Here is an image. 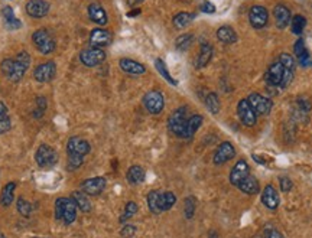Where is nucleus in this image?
Segmentation results:
<instances>
[{
  "mask_svg": "<svg viewBox=\"0 0 312 238\" xmlns=\"http://www.w3.org/2000/svg\"><path fill=\"white\" fill-rule=\"evenodd\" d=\"M31 65V55L26 51H21L15 58H6L2 61L0 70L6 78H9L12 83H19L25 77V72L28 71Z\"/></svg>",
  "mask_w": 312,
  "mask_h": 238,
  "instance_id": "nucleus-1",
  "label": "nucleus"
},
{
  "mask_svg": "<svg viewBox=\"0 0 312 238\" xmlns=\"http://www.w3.org/2000/svg\"><path fill=\"white\" fill-rule=\"evenodd\" d=\"M78 208L71 196H61L54 203V216L64 225H71L77 219Z\"/></svg>",
  "mask_w": 312,
  "mask_h": 238,
  "instance_id": "nucleus-2",
  "label": "nucleus"
},
{
  "mask_svg": "<svg viewBox=\"0 0 312 238\" xmlns=\"http://www.w3.org/2000/svg\"><path fill=\"white\" fill-rule=\"evenodd\" d=\"M264 78H266V83L269 84L270 87L285 88V87H288L292 81V78H293V70L283 67L279 61H276L269 67Z\"/></svg>",
  "mask_w": 312,
  "mask_h": 238,
  "instance_id": "nucleus-3",
  "label": "nucleus"
},
{
  "mask_svg": "<svg viewBox=\"0 0 312 238\" xmlns=\"http://www.w3.org/2000/svg\"><path fill=\"white\" fill-rule=\"evenodd\" d=\"M188 107L184 106V107L177 108L168 119V129L169 131L180 137V139H184L185 136V129H187V123H188Z\"/></svg>",
  "mask_w": 312,
  "mask_h": 238,
  "instance_id": "nucleus-4",
  "label": "nucleus"
},
{
  "mask_svg": "<svg viewBox=\"0 0 312 238\" xmlns=\"http://www.w3.org/2000/svg\"><path fill=\"white\" fill-rule=\"evenodd\" d=\"M32 42H34L36 49L41 54H44V55L52 54L55 51V48H57V42H55L54 36L51 35V32H49L48 29H44V28L42 29H38V31L34 32Z\"/></svg>",
  "mask_w": 312,
  "mask_h": 238,
  "instance_id": "nucleus-5",
  "label": "nucleus"
},
{
  "mask_svg": "<svg viewBox=\"0 0 312 238\" xmlns=\"http://www.w3.org/2000/svg\"><path fill=\"white\" fill-rule=\"evenodd\" d=\"M35 162L39 167H52L58 163V152L47 143L38 146L35 152Z\"/></svg>",
  "mask_w": 312,
  "mask_h": 238,
  "instance_id": "nucleus-6",
  "label": "nucleus"
},
{
  "mask_svg": "<svg viewBox=\"0 0 312 238\" xmlns=\"http://www.w3.org/2000/svg\"><path fill=\"white\" fill-rule=\"evenodd\" d=\"M106 60V52L101 48H87L80 52V61L84 67L94 68L97 65L103 64Z\"/></svg>",
  "mask_w": 312,
  "mask_h": 238,
  "instance_id": "nucleus-7",
  "label": "nucleus"
},
{
  "mask_svg": "<svg viewBox=\"0 0 312 238\" xmlns=\"http://www.w3.org/2000/svg\"><path fill=\"white\" fill-rule=\"evenodd\" d=\"M143 106L150 114H161L165 107V98L164 94L158 90H152L143 95Z\"/></svg>",
  "mask_w": 312,
  "mask_h": 238,
  "instance_id": "nucleus-8",
  "label": "nucleus"
},
{
  "mask_svg": "<svg viewBox=\"0 0 312 238\" xmlns=\"http://www.w3.org/2000/svg\"><path fill=\"white\" fill-rule=\"evenodd\" d=\"M55 75H57V64H55V61L42 62L34 70V78L41 84L51 83L55 78Z\"/></svg>",
  "mask_w": 312,
  "mask_h": 238,
  "instance_id": "nucleus-9",
  "label": "nucleus"
},
{
  "mask_svg": "<svg viewBox=\"0 0 312 238\" xmlns=\"http://www.w3.org/2000/svg\"><path fill=\"white\" fill-rule=\"evenodd\" d=\"M107 186V180L103 176H94V178L85 179L84 182H81L80 190H83L85 195L88 196H97L100 195Z\"/></svg>",
  "mask_w": 312,
  "mask_h": 238,
  "instance_id": "nucleus-10",
  "label": "nucleus"
},
{
  "mask_svg": "<svg viewBox=\"0 0 312 238\" xmlns=\"http://www.w3.org/2000/svg\"><path fill=\"white\" fill-rule=\"evenodd\" d=\"M250 106L253 107V110L256 111V114H262V116H266L272 111V107H273V103L269 97H264L262 94H253L249 95V100Z\"/></svg>",
  "mask_w": 312,
  "mask_h": 238,
  "instance_id": "nucleus-11",
  "label": "nucleus"
},
{
  "mask_svg": "<svg viewBox=\"0 0 312 238\" xmlns=\"http://www.w3.org/2000/svg\"><path fill=\"white\" fill-rule=\"evenodd\" d=\"M249 21L254 29H263L264 26L269 22V13L267 9L260 6V5H254L249 11Z\"/></svg>",
  "mask_w": 312,
  "mask_h": 238,
  "instance_id": "nucleus-12",
  "label": "nucleus"
},
{
  "mask_svg": "<svg viewBox=\"0 0 312 238\" xmlns=\"http://www.w3.org/2000/svg\"><path fill=\"white\" fill-rule=\"evenodd\" d=\"M49 3L47 0H28L25 11L34 19H42L49 13Z\"/></svg>",
  "mask_w": 312,
  "mask_h": 238,
  "instance_id": "nucleus-13",
  "label": "nucleus"
},
{
  "mask_svg": "<svg viewBox=\"0 0 312 238\" xmlns=\"http://www.w3.org/2000/svg\"><path fill=\"white\" fill-rule=\"evenodd\" d=\"M237 114L240 117L241 123L247 127H252L257 121V114L250 106V103L247 100H240L237 104Z\"/></svg>",
  "mask_w": 312,
  "mask_h": 238,
  "instance_id": "nucleus-14",
  "label": "nucleus"
},
{
  "mask_svg": "<svg viewBox=\"0 0 312 238\" xmlns=\"http://www.w3.org/2000/svg\"><path fill=\"white\" fill-rule=\"evenodd\" d=\"M91 152V146L85 139L80 137V136H72L67 142V155L68 153H74V155L87 156Z\"/></svg>",
  "mask_w": 312,
  "mask_h": 238,
  "instance_id": "nucleus-15",
  "label": "nucleus"
},
{
  "mask_svg": "<svg viewBox=\"0 0 312 238\" xmlns=\"http://www.w3.org/2000/svg\"><path fill=\"white\" fill-rule=\"evenodd\" d=\"M236 155V149L230 142H223L217 147L214 157H213V163L216 166H221L224 163H227L228 160H231Z\"/></svg>",
  "mask_w": 312,
  "mask_h": 238,
  "instance_id": "nucleus-16",
  "label": "nucleus"
},
{
  "mask_svg": "<svg viewBox=\"0 0 312 238\" xmlns=\"http://www.w3.org/2000/svg\"><path fill=\"white\" fill-rule=\"evenodd\" d=\"M88 42H90V47L101 48L103 49V48L108 47L113 42V35L108 31H106V29L97 28L94 31H91Z\"/></svg>",
  "mask_w": 312,
  "mask_h": 238,
  "instance_id": "nucleus-17",
  "label": "nucleus"
},
{
  "mask_svg": "<svg viewBox=\"0 0 312 238\" xmlns=\"http://www.w3.org/2000/svg\"><path fill=\"white\" fill-rule=\"evenodd\" d=\"M249 175H250V167H249L247 162L244 159H241L234 165V167L230 172V183L234 185V186H239L241 180H244Z\"/></svg>",
  "mask_w": 312,
  "mask_h": 238,
  "instance_id": "nucleus-18",
  "label": "nucleus"
},
{
  "mask_svg": "<svg viewBox=\"0 0 312 238\" xmlns=\"http://www.w3.org/2000/svg\"><path fill=\"white\" fill-rule=\"evenodd\" d=\"M87 12H88V18L90 21H93L96 25H100V26H104V25L108 22L107 12L104 11V8L97 3V2H93L88 5L87 8Z\"/></svg>",
  "mask_w": 312,
  "mask_h": 238,
  "instance_id": "nucleus-19",
  "label": "nucleus"
},
{
  "mask_svg": "<svg viewBox=\"0 0 312 238\" xmlns=\"http://www.w3.org/2000/svg\"><path fill=\"white\" fill-rule=\"evenodd\" d=\"M119 67L124 74L127 75H133V77H139V75H143L146 72V67L143 64L137 62V61L130 60V58H121L119 61Z\"/></svg>",
  "mask_w": 312,
  "mask_h": 238,
  "instance_id": "nucleus-20",
  "label": "nucleus"
},
{
  "mask_svg": "<svg viewBox=\"0 0 312 238\" xmlns=\"http://www.w3.org/2000/svg\"><path fill=\"white\" fill-rule=\"evenodd\" d=\"M262 202H263L266 208H269L272 211H275L279 206V202H280L279 193H277V190L272 185H267L263 189V192H262Z\"/></svg>",
  "mask_w": 312,
  "mask_h": 238,
  "instance_id": "nucleus-21",
  "label": "nucleus"
},
{
  "mask_svg": "<svg viewBox=\"0 0 312 238\" xmlns=\"http://www.w3.org/2000/svg\"><path fill=\"white\" fill-rule=\"evenodd\" d=\"M211 58H213V47L208 42H203L201 48H200V54H198V57L195 60V64H194L195 68L201 70V68L207 67L210 64Z\"/></svg>",
  "mask_w": 312,
  "mask_h": 238,
  "instance_id": "nucleus-22",
  "label": "nucleus"
},
{
  "mask_svg": "<svg viewBox=\"0 0 312 238\" xmlns=\"http://www.w3.org/2000/svg\"><path fill=\"white\" fill-rule=\"evenodd\" d=\"M273 16H275V21H276L277 29H285L290 22V11L285 5H276L275 9H273Z\"/></svg>",
  "mask_w": 312,
  "mask_h": 238,
  "instance_id": "nucleus-23",
  "label": "nucleus"
},
{
  "mask_svg": "<svg viewBox=\"0 0 312 238\" xmlns=\"http://www.w3.org/2000/svg\"><path fill=\"white\" fill-rule=\"evenodd\" d=\"M177 203V196L174 192H161L159 193V198H158V208H159V212H167L169 211L174 205Z\"/></svg>",
  "mask_w": 312,
  "mask_h": 238,
  "instance_id": "nucleus-24",
  "label": "nucleus"
},
{
  "mask_svg": "<svg viewBox=\"0 0 312 238\" xmlns=\"http://www.w3.org/2000/svg\"><path fill=\"white\" fill-rule=\"evenodd\" d=\"M15 189H16V182H8L3 186L0 192V205L3 208H9L15 201Z\"/></svg>",
  "mask_w": 312,
  "mask_h": 238,
  "instance_id": "nucleus-25",
  "label": "nucleus"
},
{
  "mask_svg": "<svg viewBox=\"0 0 312 238\" xmlns=\"http://www.w3.org/2000/svg\"><path fill=\"white\" fill-rule=\"evenodd\" d=\"M2 16H3V21H5V26L11 31H16L22 26V22L15 16V12L11 6H5L2 9Z\"/></svg>",
  "mask_w": 312,
  "mask_h": 238,
  "instance_id": "nucleus-26",
  "label": "nucleus"
},
{
  "mask_svg": "<svg viewBox=\"0 0 312 238\" xmlns=\"http://www.w3.org/2000/svg\"><path fill=\"white\" fill-rule=\"evenodd\" d=\"M71 198L74 199V202L77 205V208L84 212V214H88L91 211V202L88 199V195H85L83 190H75L71 193Z\"/></svg>",
  "mask_w": 312,
  "mask_h": 238,
  "instance_id": "nucleus-27",
  "label": "nucleus"
},
{
  "mask_svg": "<svg viewBox=\"0 0 312 238\" xmlns=\"http://www.w3.org/2000/svg\"><path fill=\"white\" fill-rule=\"evenodd\" d=\"M293 51H295V55L298 57V61L302 67H306V65H311V57H309V52L305 47V42L303 39H298L293 45Z\"/></svg>",
  "mask_w": 312,
  "mask_h": 238,
  "instance_id": "nucleus-28",
  "label": "nucleus"
},
{
  "mask_svg": "<svg viewBox=\"0 0 312 238\" xmlns=\"http://www.w3.org/2000/svg\"><path fill=\"white\" fill-rule=\"evenodd\" d=\"M146 178V172L142 166L139 165H133L129 167L127 173H126V179L130 185H140Z\"/></svg>",
  "mask_w": 312,
  "mask_h": 238,
  "instance_id": "nucleus-29",
  "label": "nucleus"
},
{
  "mask_svg": "<svg viewBox=\"0 0 312 238\" xmlns=\"http://www.w3.org/2000/svg\"><path fill=\"white\" fill-rule=\"evenodd\" d=\"M237 188H239L243 193H246V195H256V193H259V190H260V185H259V180H257V179L254 178V176H252V175H249L244 180H241L240 185H239Z\"/></svg>",
  "mask_w": 312,
  "mask_h": 238,
  "instance_id": "nucleus-30",
  "label": "nucleus"
},
{
  "mask_svg": "<svg viewBox=\"0 0 312 238\" xmlns=\"http://www.w3.org/2000/svg\"><path fill=\"white\" fill-rule=\"evenodd\" d=\"M217 39L226 45H230V44H234L237 41V34L233 28L230 26H221L217 29Z\"/></svg>",
  "mask_w": 312,
  "mask_h": 238,
  "instance_id": "nucleus-31",
  "label": "nucleus"
},
{
  "mask_svg": "<svg viewBox=\"0 0 312 238\" xmlns=\"http://www.w3.org/2000/svg\"><path fill=\"white\" fill-rule=\"evenodd\" d=\"M203 120H204V117L201 114H194V116H191L188 119V123H187V129H185L184 139H192L194 134L203 126Z\"/></svg>",
  "mask_w": 312,
  "mask_h": 238,
  "instance_id": "nucleus-32",
  "label": "nucleus"
},
{
  "mask_svg": "<svg viewBox=\"0 0 312 238\" xmlns=\"http://www.w3.org/2000/svg\"><path fill=\"white\" fill-rule=\"evenodd\" d=\"M195 19V13L191 12H180L177 13L172 19V24L175 26V29H184L188 25H191Z\"/></svg>",
  "mask_w": 312,
  "mask_h": 238,
  "instance_id": "nucleus-33",
  "label": "nucleus"
},
{
  "mask_svg": "<svg viewBox=\"0 0 312 238\" xmlns=\"http://www.w3.org/2000/svg\"><path fill=\"white\" fill-rule=\"evenodd\" d=\"M155 68L158 70V72L161 74V77H164V78H165V80H167L171 85H174V87H177V85H178V81H177V80L171 75V72L168 71L167 64L161 60V58H156L155 60Z\"/></svg>",
  "mask_w": 312,
  "mask_h": 238,
  "instance_id": "nucleus-34",
  "label": "nucleus"
},
{
  "mask_svg": "<svg viewBox=\"0 0 312 238\" xmlns=\"http://www.w3.org/2000/svg\"><path fill=\"white\" fill-rule=\"evenodd\" d=\"M35 104L36 108L34 110L32 116H34V119L36 120L42 119L44 114H45V111H47V107H48V101H47L45 95H38L35 100Z\"/></svg>",
  "mask_w": 312,
  "mask_h": 238,
  "instance_id": "nucleus-35",
  "label": "nucleus"
},
{
  "mask_svg": "<svg viewBox=\"0 0 312 238\" xmlns=\"http://www.w3.org/2000/svg\"><path fill=\"white\" fill-rule=\"evenodd\" d=\"M205 106H207L208 111H210L211 114H218L220 107H221L218 95H217L216 93H208L207 97H205Z\"/></svg>",
  "mask_w": 312,
  "mask_h": 238,
  "instance_id": "nucleus-36",
  "label": "nucleus"
},
{
  "mask_svg": "<svg viewBox=\"0 0 312 238\" xmlns=\"http://www.w3.org/2000/svg\"><path fill=\"white\" fill-rule=\"evenodd\" d=\"M306 26V19L305 16L302 15H295L292 19H290V29L295 35H302L303 29Z\"/></svg>",
  "mask_w": 312,
  "mask_h": 238,
  "instance_id": "nucleus-37",
  "label": "nucleus"
},
{
  "mask_svg": "<svg viewBox=\"0 0 312 238\" xmlns=\"http://www.w3.org/2000/svg\"><path fill=\"white\" fill-rule=\"evenodd\" d=\"M137 212V203L133 202V201H129V202L126 203V206H124V211H123V214L120 215V218H119V221H120V224H126L130 218H133L134 215Z\"/></svg>",
  "mask_w": 312,
  "mask_h": 238,
  "instance_id": "nucleus-38",
  "label": "nucleus"
},
{
  "mask_svg": "<svg viewBox=\"0 0 312 238\" xmlns=\"http://www.w3.org/2000/svg\"><path fill=\"white\" fill-rule=\"evenodd\" d=\"M16 209H18V212L22 215L24 218H29V216L32 215V211H34V208H32L31 202L26 201V199L22 198V196H19L18 201H16Z\"/></svg>",
  "mask_w": 312,
  "mask_h": 238,
  "instance_id": "nucleus-39",
  "label": "nucleus"
},
{
  "mask_svg": "<svg viewBox=\"0 0 312 238\" xmlns=\"http://www.w3.org/2000/svg\"><path fill=\"white\" fill-rule=\"evenodd\" d=\"M159 190H150L146 196V203H147V208L152 214H161L159 212V208H158V198H159Z\"/></svg>",
  "mask_w": 312,
  "mask_h": 238,
  "instance_id": "nucleus-40",
  "label": "nucleus"
},
{
  "mask_svg": "<svg viewBox=\"0 0 312 238\" xmlns=\"http://www.w3.org/2000/svg\"><path fill=\"white\" fill-rule=\"evenodd\" d=\"M192 42H194V35L192 34H184V35L178 36V39L175 41V47L178 51L184 52V51L191 48Z\"/></svg>",
  "mask_w": 312,
  "mask_h": 238,
  "instance_id": "nucleus-41",
  "label": "nucleus"
},
{
  "mask_svg": "<svg viewBox=\"0 0 312 238\" xmlns=\"http://www.w3.org/2000/svg\"><path fill=\"white\" fill-rule=\"evenodd\" d=\"M195 209H197V201L194 196H187L184 201V215L187 219H191L195 215Z\"/></svg>",
  "mask_w": 312,
  "mask_h": 238,
  "instance_id": "nucleus-42",
  "label": "nucleus"
},
{
  "mask_svg": "<svg viewBox=\"0 0 312 238\" xmlns=\"http://www.w3.org/2000/svg\"><path fill=\"white\" fill-rule=\"evenodd\" d=\"M84 163V156L74 155V153H68V165H67V170L68 172H74L78 170Z\"/></svg>",
  "mask_w": 312,
  "mask_h": 238,
  "instance_id": "nucleus-43",
  "label": "nucleus"
},
{
  "mask_svg": "<svg viewBox=\"0 0 312 238\" xmlns=\"http://www.w3.org/2000/svg\"><path fill=\"white\" fill-rule=\"evenodd\" d=\"M12 127V121H11V116L8 113H3L0 116V134H5L6 131L11 130Z\"/></svg>",
  "mask_w": 312,
  "mask_h": 238,
  "instance_id": "nucleus-44",
  "label": "nucleus"
},
{
  "mask_svg": "<svg viewBox=\"0 0 312 238\" xmlns=\"http://www.w3.org/2000/svg\"><path fill=\"white\" fill-rule=\"evenodd\" d=\"M263 237L264 238H285L283 237V234H282L279 229H276L275 226H272V225H269L264 228Z\"/></svg>",
  "mask_w": 312,
  "mask_h": 238,
  "instance_id": "nucleus-45",
  "label": "nucleus"
},
{
  "mask_svg": "<svg viewBox=\"0 0 312 238\" xmlns=\"http://www.w3.org/2000/svg\"><path fill=\"white\" fill-rule=\"evenodd\" d=\"M136 234V226L132 224H124V226L121 228L120 237L121 238H133Z\"/></svg>",
  "mask_w": 312,
  "mask_h": 238,
  "instance_id": "nucleus-46",
  "label": "nucleus"
},
{
  "mask_svg": "<svg viewBox=\"0 0 312 238\" xmlns=\"http://www.w3.org/2000/svg\"><path fill=\"white\" fill-rule=\"evenodd\" d=\"M279 62H280L283 67H286V68H290V70L295 68V61H293V58H292L289 54H282V55L279 57Z\"/></svg>",
  "mask_w": 312,
  "mask_h": 238,
  "instance_id": "nucleus-47",
  "label": "nucleus"
},
{
  "mask_svg": "<svg viewBox=\"0 0 312 238\" xmlns=\"http://www.w3.org/2000/svg\"><path fill=\"white\" fill-rule=\"evenodd\" d=\"M296 103H298V107H299L302 111H305V113H308V111L311 110V101H309L306 97H299Z\"/></svg>",
  "mask_w": 312,
  "mask_h": 238,
  "instance_id": "nucleus-48",
  "label": "nucleus"
},
{
  "mask_svg": "<svg viewBox=\"0 0 312 238\" xmlns=\"http://www.w3.org/2000/svg\"><path fill=\"white\" fill-rule=\"evenodd\" d=\"M279 183H280V189L283 190V192H289V190L293 188V183H292V180L286 176H282V178L279 179Z\"/></svg>",
  "mask_w": 312,
  "mask_h": 238,
  "instance_id": "nucleus-49",
  "label": "nucleus"
},
{
  "mask_svg": "<svg viewBox=\"0 0 312 238\" xmlns=\"http://www.w3.org/2000/svg\"><path fill=\"white\" fill-rule=\"evenodd\" d=\"M201 12L207 13V15H213V13H216V6L211 2H204L201 5Z\"/></svg>",
  "mask_w": 312,
  "mask_h": 238,
  "instance_id": "nucleus-50",
  "label": "nucleus"
},
{
  "mask_svg": "<svg viewBox=\"0 0 312 238\" xmlns=\"http://www.w3.org/2000/svg\"><path fill=\"white\" fill-rule=\"evenodd\" d=\"M142 2H144V0H127V5H129L130 8H136V6L140 5Z\"/></svg>",
  "mask_w": 312,
  "mask_h": 238,
  "instance_id": "nucleus-51",
  "label": "nucleus"
},
{
  "mask_svg": "<svg viewBox=\"0 0 312 238\" xmlns=\"http://www.w3.org/2000/svg\"><path fill=\"white\" fill-rule=\"evenodd\" d=\"M140 13H142L140 9H133V11H130V12L127 13V16H129V18H136V16L140 15Z\"/></svg>",
  "mask_w": 312,
  "mask_h": 238,
  "instance_id": "nucleus-52",
  "label": "nucleus"
},
{
  "mask_svg": "<svg viewBox=\"0 0 312 238\" xmlns=\"http://www.w3.org/2000/svg\"><path fill=\"white\" fill-rule=\"evenodd\" d=\"M3 113H8V107H6V104H5V103H2V101H0V116H2Z\"/></svg>",
  "mask_w": 312,
  "mask_h": 238,
  "instance_id": "nucleus-53",
  "label": "nucleus"
},
{
  "mask_svg": "<svg viewBox=\"0 0 312 238\" xmlns=\"http://www.w3.org/2000/svg\"><path fill=\"white\" fill-rule=\"evenodd\" d=\"M208 238H218V234H217L216 231H211V232H210V235H208Z\"/></svg>",
  "mask_w": 312,
  "mask_h": 238,
  "instance_id": "nucleus-54",
  "label": "nucleus"
},
{
  "mask_svg": "<svg viewBox=\"0 0 312 238\" xmlns=\"http://www.w3.org/2000/svg\"><path fill=\"white\" fill-rule=\"evenodd\" d=\"M0 238H6L5 237V234H3V232H0Z\"/></svg>",
  "mask_w": 312,
  "mask_h": 238,
  "instance_id": "nucleus-55",
  "label": "nucleus"
},
{
  "mask_svg": "<svg viewBox=\"0 0 312 238\" xmlns=\"http://www.w3.org/2000/svg\"><path fill=\"white\" fill-rule=\"evenodd\" d=\"M254 238H264V237H263V234H262V235H257V237H254Z\"/></svg>",
  "mask_w": 312,
  "mask_h": 238,
  "instance_id": "nucleus-56",
  "label": "nucleus"
},
{
  "mask_svg": "<svg viewBox=\"0 0 312 238\" xmlns=\"http://www.w3.org/2000/svg\"><path fill=\"white\" fill-rule=\"evenodd\" d=\"M184 2H191V0H184Z\"/></svg>",
  "mask_w": 312,
  "mask_h": 238,
  "instance_id": "nucleus-57",
  "label": "nucleus"
}]
</instances>
